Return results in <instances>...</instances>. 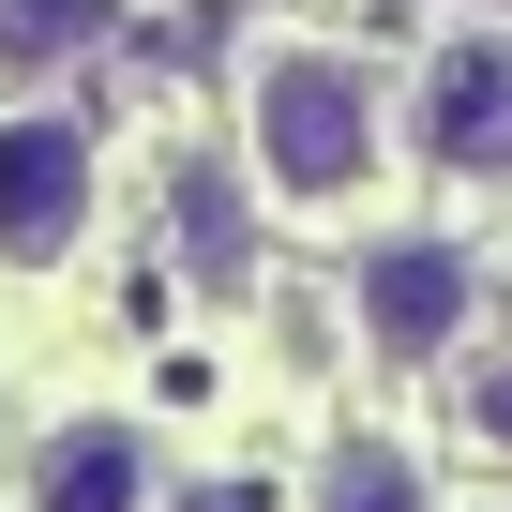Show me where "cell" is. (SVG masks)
I'll return each instance as SVG.
<instances>
[{
	"label": "cell",
	"mask_w": 512,
	"mask_h": 512,
	"mask_svg": "<svg viewBox=\"0 0 512 512\" xmlns=\"http://www.w3.org/2000/svg\"><path fill=\"white\" fill-rule=\"evenodd\" d=\"M377 151H392V121H377V76L347 46H256L241 61V166L287 211H347L377 181Z\"/></svg>",
	"instance_id": "6da1fadb"
},
{
	"label": "cell",
	"mask_w": 512,
	"mask_h": 512,
	"mask_svg": "<svg viewBox=\"0 0 512 512\" xmlns=\"http://www.w3.org/2000/svg\"><path fill=\"white\" fill-rule=\"evenodd\" d=\"M347 317H362L377 362H437V347H467V317H482V256H467L452 226H377V241L347 256Z\"/></svg>",
	"instance_id": "7a4b0ae2"
},
{
	"label": "cell",
	"mask_w": 512,
	"mask_h": 512,
	"mask_svg": "<svg viewBox=\"0 0 512 512\" xmlns=\"http://www.w3.org/2000/svg\"><path fill=\"white\" fill-rule=\"evenodd\" d=\"M91 181H106L91 121L76 106H16L0 121V256H16V272H61L91 241Z\"/></svg>",
	"instance_id": "3957f363"
},
{
	"label": "cell",
	"mask_w": 512,
	"mask_h": 512,
	"mask_svg": "<svg viewBox=\"0 0 512 512\" xmlns=\"http://www.w3.org/2000/svg\"><path fill=\"white\" fill-rule=\"evenodd\" d=\"M422 151H437L452 181H512V31H497V16L422 61Z\"/></svg>",
	"instance_id": "277c9868"
},
{
	"label": "cell",
	"mask_w": 512,
	"mask_h": 512,
	"mask_svg": "<svg viewBox=\"0 0 512 512\" xmlns=\"http://www.w3.org/2000/svg\"><path fill=\"white\" fill-rule=\"evenodd\" d=\"M31 512H166V452H151L136 422L76 407V422H46V452H31Z\"/></svg>",
	"instance_id": "5b68a950"
},
{
	"label": "cell",
	"mask_w": 512,
	"mask_h": 512,
	"mask_svg": "<svg viewBox=\"0 0 512 512\" xmlns=\"http://www.w3.org/2000/svg\"><path fill=\"white\" fill-rule=\"evenodd\" d=\"M121 31V0H0V76H76Z\"/></svg>",
	"instance_id": "8992f818"
},
{
	"label": "cell",
	"mask_w": 512,
	"mask_h": 512,
	"mask_svg": "<svg viewBox=\"0 0 512 512\" xmlns=\"http://www.w3.org/2000/svg\"><path fill=\"white\" fill-rule=\"evenodd\" d=\"M302 512H437V497H422V467L392 437H347V452H317V497Z\"/></svg>",
	"instance_id": "52a82bcc"
},
{
	"label": "cell",
	"mask_w": 512,
	"mask_h": 512,
	"mask_svg": "<svg viewBox=\"0 0 512 512\" xmlns=\"http://www.w3.org/2000/svg\"><path fill=\"white\" fill-rule=\"evenodd\" d=\"M181 241H196L211 287H241V196H226V181H181Z\"/></svg>",
	"instance_id": "ba28073f"
},
{
	"label": "cell",
	"mask_w": 512,
	"mask_h": 512,
	"mask_svg": "<svg viewBox=\"0 0 512 512\" xmlns=\"http://www.w3.org/2000/svg\"><path fill=\"white\" fill-rule=\"evenodd\" d=\"M467 422L512 452V332H482V362H467Z\"/></svg>",
	"instance_id": "9c48e42d"
},
{
	"label": "cell",
	"mask_w": 512,
	"mask_h": 512,
	"mask_svg": "<svg viewBox=\"0 0 512 512\" xmlns=\"http://www.w3.org/2000/svg\"><path fill=\"white\" fill-rule=\"evenodd\" d=\"M482 16H497V31H512V0H482Z\"/></svg>",
	"instance_id": "30bf717a"
},
{
	"label": "cell",
	"mask_w": 512,
	"mask_h": 512,
	"mask_svg": "<svg viewBox=\"0 0 512 512\" xmlns=\"http://www.w3.org/2000/svg\"><path fill=\"white\" fill-rule=\"evenodd\" d=\"M196 512H241V497H196Z\"/></svg>",
	"instance_id": "8fae6325"
}]
</instances>
